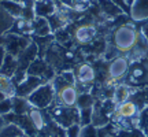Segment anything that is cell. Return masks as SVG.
Here are the masks:
<instances>
[{"label":"cell","instance_id":"obj_14","mask_svg":"<svg viewBox=\"0 0 148 137\" xmlns=\"http://www.w3.org/2000/svg\"><path fill=\"white\" fill-rule=\"evenodd\" d=\"M44 82H45V81H44L42 78H40V77L27 74L26 77L22 79L19 84H16V96L27 97L33 90H36L37 88H38L40 85H42Z\"/></svg>","mask_w":148,"mask_h":137},{"label":"cell","instance_id":"obj_15","mask_svg":"<svg viewBox=\"0 0 148 137\" xmlns=\"http://www.w3.org/2000/svg\"><path fill=\"white\" fill-rule=\"evenodd\" d=\"M59 10L55 0H36L34 3V15L41 18H49Z\"/></svg>","mask_w":148,"mask_h":137},{"label":"cell","instance_id":"obj_3","mask_svg":"<svg viewBox=\"0 0 148 137\" xmlns=\"http://www.w3.org/2000/svg\"><path fill=\"white\" fill-rule=\"evenodd\" d=\"M55 96H56V92H55L52 81H48V82L40 85L36 90H33L26 99L34 108L47 110L55 103Z\"/></svg>","mask_w":148,"mask_h":137},{"label":"cell","instance_id":"obj_43","mask_svg":"<svg viewBox=\"0 0 148 137\" xmlns=\"http://www.w3.org/2000/svg\"><path fill=\"white\" fill-rule=\"evenodd\" d=\"M3 41H4V37H0V44H3Z\"/></svg>","mask_w":148,"mask_h":137},{"label":"cell","instance_id":"obj_18","mask_svg":"<svg viewBox=\"0 0 148 137\" xmlns=\"http://www.w3.org/2000/svg\"><path fill=\"white\" fill-rule=\"evenodd\" d=\"M97 5L100 8V12L106 16L107 19H116L125 12L122 8H119L115 3H112L111 0H97Z\"/></svg>","mask_w":148,"mask_h":137},{"label":"cell","instance_id":"obj_19","mask_svg":"<svg viewBox=\"0 0 148 137\" xmlns=\"http://www.w3.org/2000/svg\"><path fill=\"white\" fill-rule=\"evenodd\" d=\"M47 37L52 36V30L48 23L47 18H41V16H36L32 21V37Z\"/></svg>","mask_w":148,"mask_h":137},{"label":"cell","instance_id":"obj_31","mask_svg":"<svg viewBox=\"0 0 148 137\" xmlns=\"http://www.w3.org/2000/svg\"><path fill=\"white\" fill-rule=\"evenodd\" d=\"M11 112H12V100H11V97H7L0 101V115L5 116Z\"/></svg>","mask_w":148,"mask_h":137},{"label":"cell","instance_id":"obj_41","mask_svg":"<svg viewBox=\"0 0 148 137\" xmlns=\"http://www.w3.org/2000/svg\"><path fill=\"white\" fill-rule=\"evenodd\" d=\"M4 123H5V121H4V116H1V115H0V127L3 126Z\"/></svg>","mask_w":148,"mask_h":137},{"label":"cell","instance_id":"obj_10","mask_svg":"<svg viewBox=\"0 0 148 137\" xmlns=\"http://www.w3.org/2000/svg\"><path fill=\"white\" fill-rule=\"evenodd\" d=\"M140 108L137 107V104L130 99V100L121 103V104H116L115 111L111 116V123H115L119 121H130L138 116Z\"/></svg>","mask_w":148,"mask_h":137},{"label":"cell","instance_id":"obj_11","mask_svg":"<svg viewBox=\"0 0 148 137\" xmlns=\"http://www.w3.org/2000/svg\"><path fill=\"white\" fill-rule=\"evenodd\" d=\"M73 40L79 45H88L96 40L97 37V27L93 23H82L74 27L73 33H71Z\"/></svg>","mask_w":148,"mask_h":137},{"label":"cell","instance_id":"obj_29","mask_svg":"<svg viewBox=\"0 0 148 137\" xmlns=\"http://www.w3.org/2000/svg\"><path fill=\"white\" fill-rule=\"evenodd\" d=\"M92 114H93V107L89 108H81L79 110V125H90L92 123Z\"/></svg>","mask_w":148,"mask_h":137},{"label":"cell","instance_id":"obj_35","mask_svg":"<svg viewBox=\"0 0 148 137\" xmlns=\"http://www.w3.org/2000/svg\"><path fill=\"white\" fill-rule=\"evenodd\" d=\"M53 36H55V40L59 41V42H64V41H67V40H70V34L67 33L66 27L60 29V30H58V32H55L53 33Z\"/></svg>","mask_w":148,"mask_h":137},{"label":"cell","instance_id":"obj_23","mask_svg":"<svg viewBox=\"0 0 148 137\" xmlns=\"http://www.w3.org/2000/svg\"><path fill=\"white\" fill-rule=\"evenodd\" d=\"M8 33H15V34H19V36L32 37V22L18 18V19H15L14 25H12V27H11V30Z\"/></svg>","mask_w":148,"mask_h":137},{"label":"cell","instance_id":"obj_36","mask_svg":"<svg viewBox=\"0 0 148 137\" xmlns=\"http://www.w3.org/2000/svg\"><path fill=\"white\" fill-rule=\"evenodd\" d=\"M111 1H112V3H115L119 8H122L125 14H129V5H127L126 0H111Z\"/></svg>","mask_w":148,"mask_h":137},{"label":"cell","instance_id":"obj_30","mask_svg":"<svg viewBox=\"0 0 148 137\" xmlns=\"http://www.w3.org/2000/svg\"><path fill=\"white\" fill-rule=\"evenodd\" d=\"M92 0H71V8L77 12H82L88 7H90Z\"/></svg>","mask_w":148,"mask_h":137},{"label":"cell","instance_id":"obj_6","mask_svg":"<svg viewBox=\"0 0 148 137\" xmlns=\"http://www.w3.org/2000/svg\"><path fill=\"white\" fill-rule=\"evenodd\" d=\"M37 58H38V47H37L36 42H34V40L32 38V42L16 56L18 67H16L15 75L12 77V79H14L15 84H19L22 79L26 77L29 66H30Z\"/></svg>","mask_w":148,"mask_h":137},{"label":"cell","instance_id":"obj_38","mask_svg":"<svg viewBox=\"0 0 148 137\" xmlns=\"http://www.w3.org/2000/svg\"><path fill=\"white\" fill-rule=\"evenodd\" d=\"M145 22V25H144L143 27H141V30H140V34L147 40V42H148V21H144Z\"/></svg>","mask_w":148,"mask_h":137},{"label":"cell","instance_id":"obj_28","mask_svg":"<svg viewBox=\"0 0 148 137\" xmlns=\"http://www.w3.org/2000/svg\"><path fill=\"white\" fill-rule=\"evenodd\" d=\"M138 129L145 137L148 136V105L141 108L138 112Z\"/></svg>","mask_w":148,"mask_h":137},{"label":"cell","instance_id":"obj_12","mask_svg":"<svg viewBox=\"0 0 148 137\" xmlns=\"http://www.w3.org/2000/svg\"><path fill=\"white\" fill-rule=\"evenodd\" d=\"M126 78V84H129L132 86L134 85H140V84H147L148 82V67L147 64H144L140 60L136 62H130V67H129V73L125 77Z\"/></svg>","mask_w":148,"mask_h":137},{"label":"cell","instance_id":"obj_20","mask_svg":"<svg viewBox=\"0 0 148 137\" xmlns=\"http://www.w3.org/2000/svg\"><path fill=\"white\" fill-rule=\"evenodd\" d=\"M14 22H15V18L10 12H7L4 7L0 4V37H3L10 32Z\"/></svg>","mask_w":148,"mask_h":137},{"label":"cell","instance_id":"obj_16","mask_svg":"<svg viewBox=\"0 0 148 137\" xmlns=\"http://www.w3.org/2000/svg\"><path fill=\"white\" fill-rule=\"evenodd\" d=\"M129 15L136 22L148 21V0H134L130 4Z\"/></svg>","mask_w":148,"mask_h":137},{"label":"cell","instance_id":"obj_37","mask_svg":"<svg viewBox=\"0 0 148 137\" xmlns=\"http://www.w3.org/2000/svg\"><path fill=\"white\" fill-rule=\"evenodd\" d=\"M58 3L59 7H66V8H71V0H55Z\"/></svg>","mask_w":148,"mask_h":137},{"label":"cell","instance_id":"obj_32","mask_svg":"<svg viewBox=\"0 0 148 137\" xmlns=\"http://www.w3.org/2000/svg\"><path fill=\"white\" fill-rule=\"evenodd\" d=\"M114 133H115V126L111 122L106 126L97 129V137H114Z\"/></svg>","mask_w":148,"mask_h":137},{"label":"cell","instance_id":"obj_45","mask_svg":"<svg viewBox=\"0 0 148 137\" xmlns=\"http://www.w3.org/2000/svg\"><path fill=\"white\" fill-rule=\"evenodd\" d=\"M147 137H148V136H147Z\"/></svg>","mask_w":148,"mask_h":137},{"label":"cell","instance_id":"obj_42","mask_svg":"<svg viewBox=\"0 0 148 137\" xmlns=\"http://www.w3.org/2000/svg\"><path fill=\"white\" fill-rule=\"evenodd\" d=\"M134 0H126V3H127V5H129V8H130V4H132Z\"/></svg>","mask_w":148,"mask_h":137},{"label":"cell","instance_id":"obj_27","mask_svg":"<svg viewBox=\"0 0 148 137\" xmlns=\"http://www.w3.org/2000/svg\"><path fill=\"white\" fill-rule=\"evenodd\" d=\"M96 99L93 97V95L90 92H84V93H79L78 99H77V108L81 110V108H89V107H93Z\"/></svg>","mask_w":148,"mask_h":137},{"label":"cell","instance_id":"obj_25","mask_svg":"<svg viewBox=\"0 0 148 137\" xmlns=\"http://www.w3.org/2000/svg\"><path fill=\"white\" fill-rule=\"evenodd\" d=\"M0 90L7 97H14L16 95V84L11 77L0 74Z\"/></svg>","mask_w":148,"mask_h":137},{"label":"cell","instance_id":"obj_13","mask_svg":"<svg viewBox=\"0 0 148 137\" xmlns=\"http://www.w3.org/2000/svg\"><path fill=\"white\" fill-rule=\"evenodd\" d=\"M27 74L40 77V78H42L45 82L52 81L53 77L56 75L53 67L48 63L47 60H44V58H37L36 60L29 66V68H27Z\"/></svg>","mask_w":148,"mask_h":137},{"label":"cell","instance_id":"obj_1","mask_svg":"<svg viewBox=\"0 0 148 137\" xmlns=\"http://www.w3.org/2000/svg\"><path fill=\"white\" fill-rule=\"evenodd\" d=\"M140 38V30L132 23H122L111 33V47L118 55H129L136 48Z\"/></svg>","mask_w":148,"mask_h":137},{"label":"cell","instance_id":"obj_39","mask_svg":"<svg viewBox=\"0 0 148 137\" xmlns=\"http://www.w3.org/2000/svg\"><path fill=\"white\" fill-rule=\"evenodd\" d=\"M5 55H7V52H5V48L3 44H0V67H1V63H3V60H4Z\"/></svg>","mask_w":148,"mask_h":137},{"label":"cell","instance_id":"obj_34","mask_svg":"<svg viewBox=\"0 0 148 137\" xmlns=\"http://www.w3.org/2000/svg\"><path fill=\"white\" fill-rule=\"evenodd\" d=\"M81 125L79 123H73L69 127L64 129V137H78L81 132Z\"/></svg>","mask_w":148,"mask_h":137},{"label":"cell","instance_id":"obj_7","mask_svg":"<svg viewBox=\"0 0 148 137\" xmlns=\"http://www.w3.org/2000/svg\"><path fill=\"white\" fill-rule=\"evenodd\" d=\"M129 67H130V60L126 55H118L112 58L106 68V84L114 85L118 81L123 79L129 73Z\"/></svg>","mask_w":148,"mask_h":137},{"label":"cell","instance_id":"obj_40","mask_svg":"<svg viewBox=\"0 0 148 137\" xmlns=\"http://www.w3.org/2000/svg\"><path fill=\"white\" fill-rule=\"evenodd\" d=\"M4 99H7V96H5L4 93H3V92L0 90V101H1V100H4Z\"/></svg>","mask_w":148,"mask_h":137},{"label":"cell","instance_id":"obj_26","mask_svg":"<svg viewBox=\"0 0 148 137\" xmlns=\"http://www.w3.org/2000/svg\"><path fill=\"white\" fill-rule=\"evenodd\" d=\"M0 4L5 8L7 12H10L15 19L22 16V3L15 0H0Z\"/></svg>","mask_w":148,"mask_h":137},{"label":"cell","instance_id":"obj_33","mask_svg":"<svg viewBox=\"0 0 148 137\" xmlns=\"http://www.w3.org/2000/svg\"><path fill=\"white\" fill-rule=\"evenodd\" d=\"M78 137H97V127L93 126L92 123L90 125H85L81 127V132H79Z\"/></svg>","mask_w":148,"mask_h":137},{"label":"cell","instance_id":"obj_24","mask_svg":"<svg viewBox=\"0 0 148 137\" xmlns=\"http://www.w3.org/2000/svg\"><path fill=\"white\" fill-rule=\"evenodd\" d=\"M11 100H12V114H15V115H25L32 108V105L27 101L26 97H21V96L15 95L14 97H11Z\"/></svg>","mask_w":148,"mask_h":137},{"label":"cell","instance_id":"obj_4","mask_svg":"<svg viewBox=\"0 0 148 137\" xmlns=\"http://www.w3.org/2000/svg\"><path fill=\"white\" fill-rule=\"evenodd\" d=\"M47 112L52 118V121L63 129L73 123H79V110L77 107H64L53 103L49 108H47Z\"/></svg>","mask_w":148,"mask_h":137},{"label":"cell","instance_id":"obj_44","mask_svg":"<svg viewBox=\"0 0 148 137\" xmlns=\"http://www.w3.org/2000/svg\"><path fill=\"white\" fill-rule=\"evenodd\" d=\"M34 137H40V136H34Z\"/></svg>","mask_w":148,"mask_h":137},{"label":"cell","instance_id":"obj_8","mask_svg":"<svg viewBox=\"0 0 148 137\" xmlns=\"http://www.w3.org/2000/svg\"><path fill=\"white\" fill-rule=\"evenodd\" d=\"M3 37H4L3 45L5 48V52L15 56V58L32 42V37L30 36H19V34H15V33H7Z\"/></svg>","mask_w":148,"mask_h":137},{"label":"cell","instance_id":"obj_21","mask_svg":"<svg viewBox=\"0 0 148 137\" xmlns=\"http://www.w3.org/2000/svg\"><path fill=\"white\" fill-rule=\"evenodd\" d=\"M16 67H18V60H16V58L12 56V55H10V53H7L4 60H3V63H1V67H0V74L12 78V77L15 75Z\"/></svg>","mask_w":148,"mask_h":137},{"label":"cell","instance_id":"obj_5","mask_svg":"<svg viewBox=\"0 0 148 137\" xmlns=\"http://www.w3.org/2000/svg\"><path fill=\"white\" fill-rule=\"evenodd\" d=\"M74 77H75V88L78 90V93H84V92H90L92 86L95 84L97 73L93 64L88 63V62H82L78 63L73 70Z\"/></svg>","mask_w":148,"mask_h":137},{"label":"cell","instance_id":"obj_2","mask_svg":"<svg viewBox=\"0 0 148 137\" xmlns=\"http://www.w3.org/2000/svg\"><path fill=\"white\" fill-rule=\"evenodd\" d=\"M53 88L56 92L55 96V103L64 107H75L77 105V99H78V90L75 85L66 82L59 74H56L52 79Z\"/></svg>","mask_w":148,"mask_h":137},{"label":"cell","instance_id":"obj_22","mask_svg":"<svg viewBox=\"0 0 148 137\" xmlns=\"http://www.w3.org/2000/svg\"><path fill=\"white\" fill-rule=\"evenodd\" d=\"M0 137H26V133L16 123L5 122L4 125L0 127Z\"/></svg>","mask_w":148,"mask_h":137},{"label":"cell","instance_id":"obj_9","mask_svg":"<svg viewBox=\"0 0 148 137\" xmlns=\"http://www.w3.org/2000/svg\"><path fill=\"white\" fill-rule=\"evenodd\" d=\"M27 118L32 123L34 132L37 133V136H42V133L47 130L49 122L52 121V118L49 116V114L47 112V110H38V108H34L32 107L30 110L27 111Z\"/></svg>","mask_w":148,"mask_h":137},{"label":"cell","instance_id":"obj_17","mask_svg":"<svg viewBox=\"0 0 148 137\" xmlns=\"http://www.w3.org/2000/svg\"><path fill=\"white\" fill-rule=\"evenodd\" d=\"M133 93H134V89L129 84H116L114 86V93H112V101L115 104H121V103H125V101L130 100L132 99Z\"/></svg>","mask_w":148,"mask_h":137}]
</instances>
